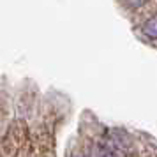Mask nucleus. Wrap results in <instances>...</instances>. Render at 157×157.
<instances>
[{
	"instance_id": "2",
	"label": "nucleus",
	"mask_w": 157,
	"mask_h": 157,
	"mask_svg": "<svg viewBox=\"0 0 157 157\" xmlns=\"http://www.w3.org/2000/svg\"><path fill=\"white\" fill-rule=\"evenodd\" d=\"M72 157H86V155H81V154H74Z\"/></svg>"
},
{
	"instance_id": "1",
	"label": "nucleus",
	"mask_w": 157,
	"mask_h": 157,
	"mask_svg": "<svg viewBox=\"0 0 157 157\" xmlns=\"http://www.w3.org/2000/svg\"><path fill=\"white\" fill-rule=\"evenodd\" d=\"M141 32H143L147 37H150V39H157V16H154V18H148L147 21L143 23Z\"/></svg>"
}]
</instances>
